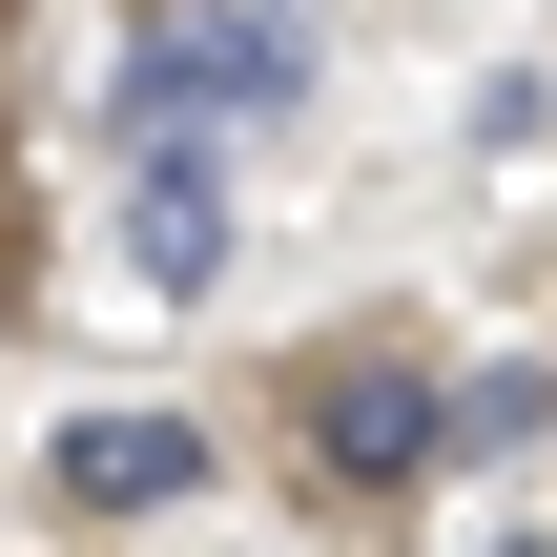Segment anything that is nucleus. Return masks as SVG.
I'll use <instances>...</instances> for the list:
<instances>
[{"instance_id":"nucleus-3","label":"nucleus","mask_w":557,"mask_h":557,"mask_svg":"<svg viewBox=\"0 0 557 557\" xmlns=\"http://www.w3.org/2000/svg\"><path fill=\"white\" fill-rule=\"evenodd\" d=\"M41 496L62 517H165V496H207V434L186 413H62L41 434Z\"/></svg>"},{"instance_id":"nucleus-1","label":"nucleus","mask_w":557,"mask_h":557,"mask_svg":"<svg viewBox=\"0 0 557 557\" xmlns=\"http://www.w3.org/2000/svg\"><path fill=\"white\" fill-rule=\"evenodd\" d=\"M434 475H455V372L331 351L310 372V496H434Z\"/></svg>"},{"instance_id":"nucleus-4","label":"nucleus","mask_w":557,"mask_h":557,"mask_svg":"<svg viewBox=\"0 0 557 557\" xmlns=\"http://www.w3.org/2000/svg\"><path fill=\"white\" fill-rule=\"evenodd\" d=\"M124 269H145L165 310L227 269V165H207V145H124Z\"/></svg>"},{"instance_id":"nucleus-2","label":"nucleus","mask_w":557,"mask_h":557,"mask_svg":"<svg viewBox=\"0 0 557 557\" xmlns=\"http://www.w3.org/2000/svg\"><path fill=\"white\" fill-rule=\"evenodd\" d=\"M289 83H310L289 21H145L124 41V124L145 145H186V103H289Z\"/></svg>"}]
</instances>
